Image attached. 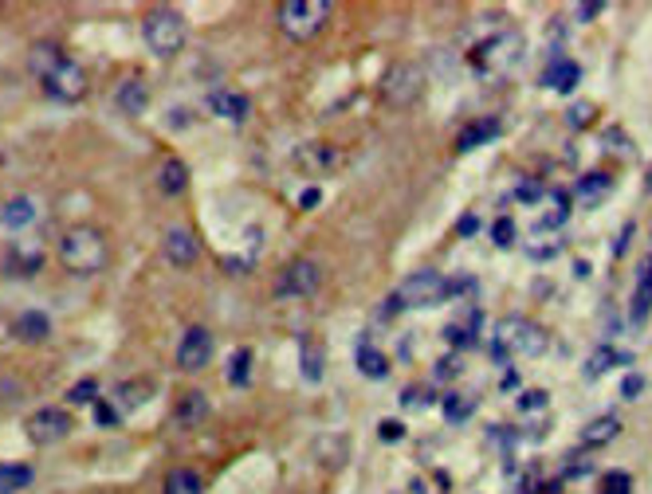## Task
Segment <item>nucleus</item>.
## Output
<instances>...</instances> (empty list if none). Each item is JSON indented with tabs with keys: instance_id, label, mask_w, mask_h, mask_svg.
Returning a JSON list of instances; mask_svg holds the SVG:
<instances>
[{
	"instance_id": "f257e3e1",
	"label": "nucleus",
	"mask_w": 652,
	"mask_h": 494,
	"mask_svg": "<svg viewBox=\"0 0 652 494\" xmlns=\"http://www.w3.org/2000/svg\"><path fill=\"white\" fill-rule=\"evenodd\" d=\"M111 259V247H106V235L90 224L67 228L59 240V263L71 274H98Z\"/></svg>"
},
{
	"instance_id": "f03ea898",
	"label": "nucleus",
	"mask_w": 652,
	"mask_h": 494,
	"mask_svg": "<svg viewBox=\"0 0 652 494\" xmlns=\"http://www.w3.org/2000/svg\"><path fill=\"white\" fill-rule=\"evenodd\" d=\"M550 345V334L531 318H503L495 326L492 350L495 357H542Z\"/></svg>"
},
{
	"instance_id": "7ed1b4c3",
	"label": "nucleus",
	"mask_w": 652,
	"mask_h": 494,
	"mask_svg": "<svg viewBox=\"0 0 652 494\" xmlns=\"http://www.w3.org/2000/svg\"><path fill=\"white\" fill-rule=\"evenodd\" d=\"M142 35H146V48L153 55L169 59V55H177L185 48L189 24L177 8H153V12H146V20H142Z\"/></svg>"
},
{
	"instance_id": "20e7f679",
	"label": "nucleus",
	"mask_w": 652,
	"mask_h": 494,
	"mask_svg": "<svg viewBox=\"0 0 652 494\" xmlns=\"http://www.w3.org/2000/svg\"><path fill=\"white\" fill-rule=\"evenodd\" d=\"M330 20V0H283L279 4V27L291 40H314Z\"/></svg>"
},
{
	"instance_id": "39448f33",
	"label": "nucleus",
	"mask_w": 652,
	"mask_h": 494,
	"mask_svg": "<svg viewBox=\"0 0 652 494\" xmlns=\"http://www.w3.org/2000/svg\"><path fill=\"white\" fill-rule=\"evenodd\" d=\"M452 295L448 279L437 271H413L409 279L397 287V298H401V306H440Z\"/></svg>"
},
{
	"instance_id": "423d86ee",
	"label": "nucleus",
	"mask_w": 652,
	"mask_h": 494,
	"mask_svg": "<svg viewBox=\"0 0 652 494\" xmlns=\"http://www.w3.org/2000/svg\"><path fill=\"white\" fill-rule=\"evenodd\" d=\"M421 87H424V75L413 63H393L382 79V95L389 106H413L421 98Z\"/></svg>"
},
{
	"instance_id": "0eeeda50",
	"label": "nucleus",
	"mask_w": 652,
	"mask_h": 494,
	"mask_svg": "<svg viewBox=\"0 0 652 494\" xmlns=\"http://www.w3.org/2000/svg\"><path fill=\"white\" fill-rule=\"evenodd\" d=\"M322 282V267L314 259H291L276 279V295L279 298H303V295H314Z\"/></svg>"
},
{
	"instance_id": "6e6552de",
	"label": "nucleus",
	"mask_w": 652,
	"mask_h": 494,
	"mask_svg": "<svg viewBox=\"0 0 652 494\" xmlns=\"http://www.w3.org/2000/svg\"><path fill=\"white\" fill-rule=\"evenodd\" d=\"M71 416L63 408H40V412H32L28 416V439L35 447H51V444H59V439H67L71 436Z\"/></svg>"
},
{
	"instance_id": "1a4fd4ad",
	"label": "nucleus",
	"mask_w": 652,
	"mask_h": 494,
	"mask_svg": "<svg viewBox=\"0 0 652 494\" xmlns=\"http://www.w3.org/2000/svg\"><path fill=\"white\" fill-rule=\"evenodd\" d=\"M43 90H48L56 103H79V98L87 95V71L79 67L75 59H67L63 67H56L43 79Z\"/></svg>"
},
{
	"instance_id": "9d476101",
	"label": "nucleus",
	"mask_w": 652,
	"mask_h": 494,
	"mask_svg": "<svg viewBox=\"0 0 652 494\" xmlns=\"http://www.w3.org/2000/svg\"><path fill=\"white\" fill-rule=\"evenodd\" d=\"M208 361H213V334L205 326H189L177 345V365L185 373H201Z\"/></svg>"
},
{
	"instance_id": "9b49d317",
	"label": "nucleus",
	"mask_w": 652,
	"mask_h": 494,
	"mask_svg": "<svg viewBox=\"0 0 652 494\" xmlns=\"http://www.w3.org/2000/svg\"><path fill=\"white\" fill-rule=\"evenodd\" d=\"M519 48H523L519 35H515V32H503V35H495V40L479 43V48H476V63H479V67L500 71V67H507V63L519 59Z\"/></svg>"
},
{
	"instance_id": "f8f14e48",
	"label": "nucleus",
	"mask_w": 652,
	"mask_h": 494,
	"mask_svg": "<svg viewBox=\"0 0 652 494\" xmlns=\"http://www.w3.org/2000/svg\"><path fill=\"white\" fill-rule=\"evenodd\" d=\"M208 110H213L221 122L240 126V122H248V114H252V98L244 95V90H213Z\"/></svg>"
},
{
	"instance_id": "ddd939ff",
	"label": "nucleus",
	"mask_w": 652,
	"mask_h": 494,
	"mask_svg": "<svg viewBox=\"0 0 652 494\" xmlns=\"http://www.w3.org/2000/svg\"><path fill=\"white\" fill-rule=\"evenodd\" d=\"M161 251H166L169 263L189 267V263L197 259V251H201V243H197V235L189 232V228H166V235H161Z\"/></svg>"
},
{
	"instance_id": "4468645a",
	"label": "nucleus",
	"mask_w": 652,
	"mask_h": 494,
	"mask_svg": "<svg viewBox=\"0 0 652 494\" xmlns=\"http://www.w3.org/2000/svg\"><path fill=\"white\" fill-rule=\"evenodd\" d=\"M63 63H67V51L59 48L56 40H40V43H32V51H28V71L35 79H48L51 71L56 67H63Z\"/></svg>"
},
{
	"instance_id": "2eb2a0df",
	"label": "nucleus",
	"mask_w": 652,
	"mask_h": 494,
	"mask_svg": "<svg viewBox=\"0 0 652 494\" xmlns=\"http://www.w3.org/2000/svg\"><path fill=\"white\" fill-rule=\"evenodd\" d=\"M12 334H16V342H24V345H40L51 337V318L43 314V310H24L12 322Z\"/></svg>"
},
{
	"instance_id": "dca6fc26",
	"label": "nucleus",
	"mask_w": 652,
	"mask_h": 494,
	"mask_svg": "<svg viewBox=\"0 0 652 494\" xmlns=\"http://www.w3.org/2000/svg\"><path fill=\"white\" fill-rule=\"evenodd\" d=\"M609 192H613V177H609V173H602V169H594V173H586V177H578L574 197H578V205L597 208L605 197H609Z\"/></svg>"
},
{
	"instance_id": "f3484780",
	"label": "nucleus",
	"mask_w": 652,
	"mask_h": 494,
	"mask_svg": "<svg viewBox=\"0 0 652 494\" xmlns=\"http://www.w3.org/2000/svg\"><path fill=\"white\" fill-rule=\"evenodd\" d=\"M578 79H582V67H578L574 59H563V55H555V59L547 63V71H542V82L563 90V95H570V90L578 87Z\"/></svg>"
},
{
	"instance_id": "a211bd4d",
	"label": "nucleus",
	"mask_w": 652,
	"mask_h": 494,
	"mask_svg": "<svg viewBox=\"0 0 652 494\" xmlns=\"http://www.w3.org/2000/svg\"><path fill=\"white\" fill-rule=\"evenodd\" d=\"M114 103H119V110H122V114H130V118L146 114V106H150L146 82H142V79H126L119 87V95H114Z\"/></svg>"
},
{
	"instance_id": "6ab92c4d",
	"label": "nucleus",
	"mask_w": 652,
	"mask_h": 494,
	"mask_svg": "<svg viewBox=\"0 0 652 494\" xmlns=\"http://www.w3.org/2000/svg\"><path fill=\"white\" fill-rule=\"evenodd\" d=\"M208 416V397L205 392H197V389H189L185 397L177 400V412H174V420L181 428H197L201 420Z\"/></svg>"
},
{
	"instance_id": "aec40b11",
	"label": "nucleus",
	"mask_w": 652,
	"mask_h": 494,
	"mask_svg": "<svg viewBox=\"0 0 652 494\" xmlns=\"http://www.w3.org/2000/svg\"><path fill=\"white\" fill-rule=\"evenodd\" d=\"M185 185H189L185 161H181V158H166V161H161V169H158V189L166 192V197H181V192H185Z\"/></svg>"
},
{
	"instance_id": "412c9836",
	"label": "nucleus",
	"mask_w": 652,
	"mask_h": 494,
	"mask_svg": "<svg viewBox=\"0 0 652 494\" xmlns=\"http://www.w3.org/2000/svg\"><path fill=\"white\" fill-rule=\"evenodd\" d=\"M8 267H12L16 274H35V271L43 267V247H40V243H28V240L12 243V255H8Z\"/></svg>"
},
{
	"instance_id": "4be33fe9",
	"label": "nucleus",
	"mask_w": 652,
	"mask_h": 494,
	"mask_svg": "<svg viewBox=\"0 0 652 494\" xmlns=\"http://www.w3.org/2000/svg\"><path fill=\"white\" fill-rule=\"evenodd\" d=\"M354 361H358V373H366L369 381H382V377H389V357H385L382 350H374V345H369V342H358Z\"/></svg>"
},
{
	"instance_id": "5701e85b",
	"label": "nucleus",
	"mask_w": 652,
	"mask_h": 494,
	"mask_svg": "<svg viewBox=\"0 0 652 494\" xmlns=\"http://www.w3.org/2000/svg\"><path fill=\"white\" fill-rule=\"evenodd\" d=\"M32 220H35V200L32 197H16V200H8V205L0 208V224L12 228V232L28 228Z\"/></svg>"
},
{
	"instance_id": "b1692460",
	"label": "nucleus",
	"mask_w": 652,
	"mask_h": 494,
	"mask_svg": "<svg viewBox=\"0 0 652 494\" xmlns=\"http://www.w3.org/2000/svg\"><path fill=\"white\" fill-rule=\"evenodd\" d=\"M492 137H500V122H495V118H484V122H472L464 134L456 137V150H460V153H472L476 145L492 142Z\"/></svg>"
},
{
	"instance_id": "393cba45",
	"label": "nucleus",
	"mask_w": 652,
	"mask_h": 494,
	"mask_svg": "<svg viewBox=\"0 0 652 494\" xmlns=\"http://www.w3.org/2000/svg\"><path fill=\"white\" fill-rule=\"evenodd\" d=\"M617 432H621L617 416H597V420H590V424L582 428V444L586 447H602V444H609V439H617Z\"/></svg>"
},
{
	"instance_id": "a878e982",
	"label": "nucleus",
	"mask_w": 652,
	"mask_h": 494,
	"mask_svg": "<svg viewBox=\"0 0 652 494\" xmlns=\"http://www.w3.org/2000/svg\"><path fill=\"white\" fill-rule=\"evenodd\" d=\"M35 479V471L28 463H0V494H16V490H28Z\"/></svg>"
},
{
	"instance_id": "bb28decb",
	"label": "nucleus",
	"mask_w": 652,
	"mask_h": 494,
	"mask_svg": "<svg viewBox=\"0 0 652 494\" xmlns=\"http://www.w3.org/2000/svg\"><path fill=\"white\" fill-rule=\"evenodd\" d=\"M299 350H303V377L307 381H322V365H326V350L319 342H314V337H303V342H299Z\"/></svg>"
},
{
	"instance_id": "cd10ccee",
	"label": "nucleus",
	"mask_w": 652,
	"mask_h": 494,
	"mask_svg": "<svg viewBox=\"0 0 652 494\" xmlns=\"http://www.w3.org/2000/svg\"><path fill=\"white\" fill-rule=\"evenodd\" d=\"M166 494H205L201 475L189 471V467H177V471L166 475Z\"/></svg>"
},
{
	"instance_id": "c85d7f7f",
	"label": "nucleus",
	"mask_w": 652,
	"mask_h": 494,
	"mask_svg": "<svg viewBox=\"0 0 652 494\" xmlns=\"http://www.w3.org/2000/svg\"><path fill=\"white\" fill-rule=\"evenodd\" d=\"M617 361H621V365H629L633 357H629V353H617L613 345H602V350H597V353L590 357V361H586V377H602V373H605V369H613Z\"/></svg>"
},
{
	"instance_id": "c756f323",
	"label": "nucleus",
	"mask_w": 652,
	"mask_h": 494,
	"mask_svg": "<svg viewBox=\"0 0 652 494\" xmlns=\"http://www.w3.org/2000/svg\"><path fill=\"white\" fill-rule=\"evenodd\" d=\"M114 397H119V405L130 412V408H142L150 400V381H126V384H119V392H114Z\"/></svg>"
},
{
	"instance_id": "7c9ffc66",
	"label": "nucleus",
	"mask_w": 652,
	"mask_h": 494,
	"mask_svg": "<svg viewBox=\"0 0 652 494\" xmlns=\"http://www.w3.org/2000/svg\"><path fill=\"white\" fill-rule=\"evenodd\" d=\"M229 384H237V389H244L248 384V377H252V350H237L229 357Z\"/></svg>"
},
{
	"instance_id": "2f4dec72",
	"label": "nucleus",
	"mask_w": 652,
	"mask_h": 494,
	"mask_svg": "<svg viewBox=\"0 0 652 494\" xmlns=\"http://www.w3.org/2000/svg\"><path fill=\"white\" fill-rule=\"evenodd\" d=\"M67 400H71V405H95V400H98V381L95 377H83L79 384H71Z\"/></svg>"
},
{
	"instance_id": "473e14b6",
	"label": "nucleus",
	"mask_w": 652,
	"mask_h": 494,
	"mask_svg": "<svg viewBox=\"0 0 652 494\" xmlns=\"http://www.w3.org/2000/svg\"><path fill=\"white\" fill-rule=\"evenodd\" d=\"M299 161H303L307 169H326V165H330V150H326V145H303V150H299Z\"/></svg>"
},
{
	"instance_id": "72a5a7b5",
	"label": "nucleus",
	"mask_w": 652,
	"mask_h": 494,
	"mask_svg": "<svg viewBox=\"0 0 652 494\" xmlns=\"http://www.w3.org/2000/svg\"><path fill=\"white\" fill-rule=\"evenodd\" d=\"M566 205H570L566 192H555V212L539 220V232H542V228H558V224H566V216H570V208H566Z\"/></svg>"
},
{
	"instance_id": "f704fd0d",
	"label": "nucleus",
	"mask_w": 652,
	"mask_h": 494,
	"mask_svg": "<svg viewBox=\"0 0 652 494\" xmlns=\"http://www.w3.org/2000/svg\"><path fill=\"white\" fill-rule=\"evenodd\" d=\"M468 412H472V400H468V397H448V400H445V416L452 420V424L468 420Z\"/></svg>"
},
{
	"instance_id": "c9c22d12",
	"label": "nucleus",
	"mask_w": 652,
	"mask_h": 494,
	"mask_svg": "<svg viewBox=\"0 0 652 494\" xmlns=\"http://www.w3.org/2000/svg\"><path fill=\"white\" fill-rule=\"evenodd\" d=\"M590 118H594V106L590 103H578V106L566 110V126H574V130H586V126H590Z\"/></svg>"
},
{
	"instance_id": "e433bc0d",
	"label": "nucleus",
	"mask_w": 652,
	"mask_h": 494,
	"mask_svg": "<svg viewBox=\"0 0 652 494\" xmlns=\"http://www.w3.org/2000/svg\"><path fill=\"white\" fill-rule=\"evenodd\" d=\"M629 487H633V479L625 471H609L605 475V482H602V494H629Z\"/></svg>"
},
{
	"instance_id": "4c0bfd02",
	"label": "nucleus",
	"mask_w": 652,
	"mask_h": 494,
	"mask_svg": "<svg viewBox=\"0 0 652 494\" xmlns=\"http://www.w3.org/2000/svg\"><path fill=\"white\" fill-rule=\"evenodd\" d=\"M492 235H495V243H500V247H511L515 243V220L500 216V220H495V228H492Z\"/></svg>"
},
{
	"instance_id": "58836bf2",
	"label": "nucleus",
	"mask_w": 652,
	"mask_h": 494,
	"mask_svg": "<svg viewBox=\"0 0 652 494\" xmlns=\"http://www.w3.org/2000/svg\"><path fill=\"white\" fill-rule=\"evenodd\" d=\"M95 420L103 428H119V408H114L111 400H95Z\"/></svg>"
},
{
	"instance_id": "ea45409f",
	"label": "nucleus",
	"mask_w": 652,
	"mask_h": 494,
	"mask_svg": "<svg viewBox=\"0 0 652 494\" xmlns=\"http://www.w3.org/2000/svg\"><path fill=\"white\" fill-rule=\"evenodd\" d=\"M550 405V397L542 389H531V392H523V400H519V408L523 412H539V408H547Z\"/></svg>"
},
{
	"instance_id": "a19ab883",
	"label": "nucleus",
	"mask_w": 652,
	"mask_h": 494,
	"mask_svg": "<svg viewBox=\"0 0 652 494\" xmlns=\"http://www.w3.org/2000/svg\"><path fill=\"white\" fill-rule=\"evenodd\" d=\"M377 436H382L385 444H397V439L405 436V424L401 420H382V424H377Z\"/></svg>"
},
{
	"instance_id": "79ce46f5",
	"label": "nucleus",
	"mask_w": 652,
	"mask_h": 494,
	"mask_svg": "<svg viewBox=\"0 0 652 494\" xmlns=\"http://www.w3.org/2000/svg\"><path fill=\"white\" fill-rule=\"evenodd\" d=\"M640 389H645V377H640V373H629V377L621 381V397H625V400H637Z\"/></svg>"
},
{
	"instance_id": "37998d69",
	"label": "nucleus",
	"mask_w": 652,
	"mask_h": 494,
	"mask_svg": "<svg viewBox=\"0 0 652 494\" xmlns=\"http://www.w3.org/2000/svg\"><path fill=\"white\" fill-rule=\"evenodd\" d=\"M602 12H605V4H602V0H594V4H578V8H574V16H578V20H582V24H590L594 16H602Z\"/></svg>"
},
{
	"instance_id": "c03bdc74",
	"label": "nucleus",
	"mask_w": 652,
	"mask_h": 494,
	"mask_svg": "<svg viewBox=\"0 0 652 494\" xmlns=\"http://www.w3.org/2000/svg\"><path fill=\"white\" fill-rule=\"evenodd\" d=\"M445 337H448V342H456V345H472V342H476L472 329H468V326H448V329H445Z\"/></svg>"
},
{
	"instance_id": "a18cd8bd",
	"label": "nucleus",
	"mask_w": 652,
	"mask_h": 494,
	"mask_svg": "<svg viewBox=\"0 0 652 494\" xmlns=\"http://www.w3.org/2000/svg\"><path fill=\"white\" fill-rule=\"evenodd\" d=\"M515 197H519V200H539L542 197V185H539V181H519Z\"/></svg>"
},
{
	"instance_id": "49530a36",
	"label": "nucleus",
	"mask_w": 652,
	"mask_h": 494,
	"mask_svg": "<svg viewBox=\"0 0 652 494\" xmlns=\"http://www.w3.org/2000/svg\"><path fill=\"white\" fill-rule=\"evenodd\" d=\"M319 200H322V192H319V189H303V197H299V205H303V208H314V205H319Z\"/></svg>"
},
{
	"instance_id": "de8ad7c7",
	"label": "nucleus",
	"mask_w": 652,
	"mask_h": 494,
	"mask_svg": "<svg viewBox=\"0 0 652 494\" xmlns=\"http://www.w3.org/2000/svg\"><path fill=\"white\" fill-rule=\"evenodd\" d=\"M531 255H534V259H555V255H558V243H547V247H531Z\"/></svg>"
},
{
	"instance_id": "09e8293b",
	"label": "nucleus",
	"mask_w": 652,
	"mask_h": 494,
	"mask_svg": "<svg viewBox=\"0 0 652 494\" xmlns=\"http://www.w3.org/2000/svg\"><path fill=\"white\" fill-rule=\"evenodd\" d=\"M472 232H479V220L476 216H464V220H460V235H472Z\"/></svg>"
},
{
	"instance_id": "8fccbe9b",
	"label": "nucleus",
	"mask_w": 652,
	"mask_h": 494,
	"mask_svg": "<svg viewBox=\"0 0 652 494\" xmlns=\"http://www.w3.org/2000/svg\"><path fill=\"white\" fill-rule=\"evenodd\" d=\"M640 274H648V279H652V259L645 263V267H640Z\"/></svg>"
},
{
	"instance_id": "3c124183",
	"label": "nucleus",
	"mask_w": 652,
	"mask_h": 494,
	"mask_svg": "<svg viewBox=\"0 0 652 494\" xmlns=\"http://www.w3.org/2000/svg\"><path fill=\"white\" fill-rule=\"evenodd\" d=\"M648 189H652V173H648Z\"/></svg>"
}]
</instances>
